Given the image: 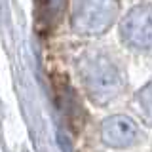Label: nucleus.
Returning a JSON list of instances; mask_svg holds the SVG:
<instances>
[{
    "instance_id": "1",
    "label": "nucleus",
    "mask_w": 152,
    "mask_h": 152,
    "mask_svg": "<svg viewBox=\"0 0 152 152\" xmlns=\"http://www.w3.org/2000/svg\"><path fill=\"white\" fill-rule=\"evenodd\" d=\"M84 82L89 89L91 99L104 101L118 93L122 86V78L108 57L93 55L84 65Z\"/></svg>"
},
{
    "instance_id": "2",
    "label": "nucleus",
    "mask_w": 152,
    "mask_h": 152,
    "mask_svg": "<svg viewBox=\"0 0 152 152\" xmlns=\"http://www.w3.org/2000/svg\"><path fill=\"white\" fill-rule=\"evenodd\" d=\"M116 6L108 2H84L76 6L74 27L82 32H103L112 23Z\"/></svg>"
},
{
    "instance_id": "3",
    "label": "nucleus",
    "mask_w": 152,
    "mask_h": 152,
    "mask_svg": "<svg viewBox=\"0 0 152 152\" xmlns=\"http://www.w3.org/2000/svg\"><path fill=\"white\" fill-rule=\"evenodd\" d=\"M122 36L135 48L150 46V6L137 8L122 25Z\"/></svg>"
},
{
    "instance_id": "4",
    "label": "nucleus",
    "mask_w": 152,
    "mask_h": 152,
    "mask_svg": "<svg viewBox=\"0 0 152 152\" xmlns=\"http://www.w3.org/2000/svg\"><path fill=\"white\" fill-rule=\"evenodd\" d=\"M103 141L110 146H129L137 141V126L126 116L107 118L101 127Z\"/></svg>"
}]
</instances>
